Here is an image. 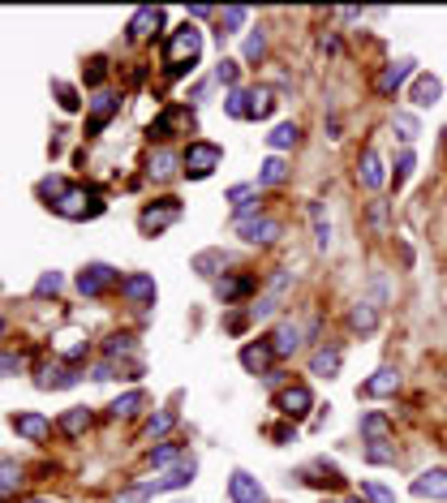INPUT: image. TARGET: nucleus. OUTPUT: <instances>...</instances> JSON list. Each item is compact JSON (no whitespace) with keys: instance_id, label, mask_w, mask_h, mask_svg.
<instances>
[{"instance_id":"obj_1","label":"nucleus","mask_w":447,"mask_h":503,"mask_svg":"<svg viewBox=\"0 0 447 503\" xmlns=\"http://www.w3.org/2000/svg\"><path fill=\"white\" fill-rule=\"evenodd\" d=\"M202 56V30L194 22L176 26L173 35H168V48H164V61H168V78H185V73H194Z\"/></svg>"},{"instance_id":"obj_2","label":"nucleus","mask_w":447,"mask_h":503,"mask_svg":"<svg viewBox=\"0 0 447 503\" xmlns=\"http://www.w3.org/2000/svg\"><path fill=\"white\" fill-rule=\"evenodd\" d=\"M293 284H297V271H293V267H275L272 280H267V288L258 293V301L246 310L249 323H267V318H275V314L284 310V301H289Z\"/></svg>"},{"instance_id":"obj_3","label":"nucleus","mask_w":447,"mask_h":503,"mask_svg":"<svg viewBox=\"0 0 447 503\" xmlns=\"http://www.w3.org/2000/svg\"><path fill=\"white\" fill-rule=\"evenodd\" d=\"M220 164H224V146L211 143V138H194V143L185 146V155H181V172L190 181H207Z\"/></svg>"},{"instance_id":"obj_4","label":"nucleus","mask_w":447,"mask_h":503,"mask_svg":"<svg viewBox=\"0 0 447 503\" xmlns=\"http://www.w3.org/2000/svg\"><path fill=\"white\" fill-rule=\"evenodd\" d=\"M275 408H280V417L284 422H305L310 417V408H319V400H314V387L310 383H289L275 392Z\"/></svg>"},{"instance_id":"obj_5","label":"nucleus","mask_w":447,"mask_h":503,"mask_svg":"<svg viewBox=\"0 0 447 503\" xmlns=\"http://www.w3.org/2000/svg\"><path fill=\"white\" fill-rule=\"evenodd\" d=\"M409 78H418V61H409V56H400L392 65H383V73L374 78V95L378 99H396L404 91V82Z\"/></svg>"},{"instance_id":"obj_6","label":"nucleus","mask_w":447,"mask_h":503,"mask_svg":"<svg viewBox=\"0 0 447 503\" xmlns=\"http://www.w3.org/2000/svg\"><path fill=\"white\" fill-rule=\"evenodd\" d=\"M272 349H275V358H293V353H301L305 349V323L301 318H275V327H272Z\"/></svg>"},{"instance_id":"obj_7","label":"nucleus","mask_w":447,"mask_h":503,"mask_svg":"<svg viewBox=\"0 0 447 503\" xmlns=\"http://www.w3.org/2000/svg\"><path fill=\"white\" fill-rule=\"evenodd\" d=\"M357 186H362V190H370V194H378V190H387V186H392V172H387L383 155H378L374 146H366V151L357 155Z\"/></svg>"},{"instance_id":"obj_8","label":"nucleus","mask_w":447,"mask_h":503,"mask_svg":"<svg viewBox=\"0 0 447 503\" xmlns=\"http://www.w3.org/2000/svg\"><path fill=\"white\" fill-rule=\"evenodd\" d=\"M176 219H181V198H159V202H150L147 211L138 216V228L147 237H159L164 228H173Z\"/></svg>"},{"instance_id":"obj_9","label":"nucleus","mask_w":447,"mask_h":503,"mask_svg":"<svg viewBox=\"0 0 447 503\" xmlns=\"http://www.w3.org/2000/svg\"><path fill=\"white\" fill-rule=\"evenodd\" d=\"M237 228V237L246 241V245H272V241L284 237V224L275 216H254V219H237L232 224Z\"/></svg>"},{"instance_id":"obj_10","label":"nucleus","mask_w":447,"mask_h":503,"mask_svg":"<svg viewBox=\"0 0 447 503\" xmlns=\"http://www.w3.org/2000/svg\"><path fill=\"white\" fill-rule=\"evenodd\" d=\"M112 284H121V271L108 263L82 267V276H77V293H82V297H103Z\"/></svg>"},{"instance_id":"obj_11","label":"nucleus","mask_w":447,"mask_h":503,"mask_svg":"<svg viewBox=\"0 0 447 503\" xmlns=\"http://www.w3.org/2000/svg\"><path fill=\"white\" fill-rule=\"evenodd\" d=\"M254 293H258V280L246 276V271H237V276L224 271L220 280H215V297H220L224 306H241V301H249Z\"/></svg>"},{"instance_id":"obj_12","label":"nucleus","mask_w":447,"mask_h":503,"mask_svg":"<svg viewBox=\"0 0 447 503\" xmlns=\"http://www.w3.org/2000/svg\"><path fill=\"white\" fill-rule=\"evenodd\" d=\"M228 499L232 503H272V495H267V486L254 478V474L232 469V474H228Z\"/></svg>"},{"instance_id":"obj_13","label":"nucleus","mask_w":447,"mask_h":503,"mask_svg":"<svg viewBox=\"0 0 447 503\" xmlns=\"http://www.w3.org/2000/svg\"><path fill=\"white\" fill-rule=\"evenodd\" d=\"M241 366H246V375H254V379H267L272 375V361H275V349L272 340H249V344H241Z\"/></svg>"},{"instance_id":"obj_14","label":"nucleus","mask_w":447,"mask_h":503,"mask_svg":"<svg viewBox=\"0 0 447 503\" xmlns=\"http://www.w3.org/2000/svg\"><path fill=\"white\" fill-rule=\"evenodd\" d=\"M409 491H413L418 499L447 503V469H443V465H435V469H422L418 478L409 482Z\"/></svg>"},{"instance_id":"obj_15","label":"nucleus","mask_w":447,"mask_h":503,"mask_svg":"<svg viewBox=\"0 0 447 503\" xmlns=\"http://www.w3.org/2000/svg\"><path fill=\"white\" fill-rule=\"evenodd\" d=\"M396 392H400V370L396 366H378L370 379L362 383L357 396H366V400H387V396H396Z\"/></svg>"},{"instance_id":"obj_16","label":"nucleus","mask_w":447,"mask_h":503,"mask_svg":"<svg viewBox=\"0 0 447 503\" xmlns=\"http://www.w3.org/2000/svg\"><path fill=\"white\" fill-rule=\"evenodd\" d=\"M228 202H232V224H237V219L263 216V211H258V186H254V181L232 186V190H228Z\"/></svg>"},{"instance_id":"obj_17","label":"nucleus","mask_w":447,"mask_h":503,"mask_svg":"<svg viewBox=\"0 0 447 503\" xmlns=\"http://www.w3.org/2000/svg\"><path fill=\"white\" fill-rule=\"evenodd\" d=\"M409 99H413V108H435L443 99V78L439 73H418L413 87H409Z\"/></svg>"},{"instance_id":"obj_18","label":"nucleus","mask_w":447,"mask_h":503,"mask_svg":"<svg viewBox=\"0 0 447 503\" xmlns=\"http://www.w3.org/2000/svg\"><path fill=\"white\" fill-rule=\"evenodd\" d=\"M340 366H345V349L340 344H319L310 353V375H319V379H336Z\"/></svg>"},{"instance_id":"obj_19","label":"nucleus","mask_w":447,"mask_h":503,"mask_svg":"<svg viewBox=\"0 0 447 503\" xmlns=\"http://www.w3.org/2000/svg\"><path fill=\"white\" fill-rule=\"evenodd\" d=\"M52 211L65 219H86V216H100L95 207H86V190H77V186H69V190L61 194L56 202H52Z\"/></svg>"},{"instance_id":"obj_20","label":"nucleus","mask_w":447,"mask_h":503,"mask_svg":"<svg viewBox=\"0 0 447 503\" xmlns=\"http://www.w3.org/2000/svg\"><path fill=\"white\" fill-rule=\"evenodd\" d=\"M117 112H121V95H117V91H95V95H91V134H100Z\"/></svg>"},{"instance_id":"obj_21","label":"nucleus","mask_w":447,"mask_h":503,"mask_svg":"<svg viewBox=\"0 0 447 503\" xmlns=\"http://www.w3.org/2000/svg\"><path fill=\"white\" fill-rule=\"evenodd\" d=\"M9 426L22 434V439H30V443H44V439L52 434V422L44 417V413H13Z\"/></svg>"},{"instance_id":"obj_22","label":"nucleus","mask_w":447,"mask_h":503,"mask_svg":"<svg viewBox=\"0 0 447 503\" xmlns=\"http://www.w3.org/2000/svg\"><path fill=\"white\" fill-rule=\"evenodd\" d=\"M121 293L134 301V306H155V276H147V271H138V276H125L121 280Z\"/></svg>"},{"instance_id":"obj_23","label":"nucleus","mask_w":447,"mask_h":503,"mask_svg":"<svg viewBox=\"0 0 447 503\" xmlns=\"http://www.w3.org/2000/svg\"><path fill=\"white\" fill-rule=\"evenodd\" d=\"M176 172H181V155H176V151L159 146V151H150L147 155V177L150 181H173Z\"/></svg>"},{"instance_id":"obj_24","label":"nucleus","mask_w":447,"mask_h":503,"mask_svg":"<svg viewBox=\"0 0 447 503\" xmlns=\"http://www.w3.org/2000/svg\"><path fill=\"white\" fill-rule=\"evenodd\" d=\"M194 474H199V460H194V456H185L176 469H168L164 478H155L150 486H155V495H159V491H185V486L194 482Z\"/></svg>"},{"instance_id":"obj_25","label":"nucleus","mask_w":447,"mask_h":503,"mask_svg":"<svg viewBox=\"0 0 447 503\" xmlns=\"http://www.w3.org/2000/svg\"><path fill=\"white\" fill-rule=\"evenodd\" d=\"M185 120L194 125V117H190L185 108H164L159 117L150 120V129H147V134H150V143H164V138H173V129H181Z\"/></svg>"},{"instance_id":"obj_26","label":"nucleus","mask_w":447,"mask_h":503,"mask_svg":"<svg viewBox=\"0 0 447 503\" xmlns=\"http://www.w3.org/2000/svg\"><path fill=\"white\" fill-rule=\"evenodd\" d=\"M289 177H293L289 160H284V155H267L263 168H258V181H254V186H258V190H272V186H284Z\"/></svg>"},{"instance_id":"obj_27","label":"nucleus","mask_w":447,"mask_h":503,"mask_svg":"<svg viewBox=\"0 0 447 503\" xmlns=\"http://www.w3.org/2000/svg\"><path fill=\"white\" fill-rule=\"evenodd\" d=\"M159 26H164V9H150L147 4V9H138V13L129 18L125 30H129V39H147V35H155Z\"/></svg>"},{"instance_id":"obj_28","label":"nucleus","mask_w":447,"mask_h":503,"mask_svg":"<svg viewBox=\"0 0 447 503\" xmlns=\"http://www.w3.org/2000/svg\"><path fill=\"white\" fill-rule=\"evenodd\" d=\"M374 327H378V306H374V301H353V306H348V332L370 335Z\"/></svg>"},{"instance_id":"obj_29","label":"nucleus","mask_w":447,"mask_h":503,"mask_svg":"<svg viewBox=\"0 0 447 503\" xmlns=\"http://www.w3.org/2000/svg\"><path fill=\"white\" fill-rule=\"evenodd\" d=\"M301 143V125L297 120H280L272 134H267V146H272V155H284V151H293Z\"/></svg>"},{"instance_id":"obj_30","label":"nucleus","mask_w":447,"mask_h":503,"mask_svg":"<svg viewBox=\"0 0 447 503\" xmlns=\"http://www.w3.org/2000/svg\"><path fill=\"white\" fill-rule=\"evenodd\" d=\"M232 263V259H228V254H224V250H199V254H194V271H199V276H207V280H220V271L224 267Z\"/></svg>"},{"instance_id":"obj_31","label":"nucleus","mask_w":447,"mask_h":503,"mask_svg":"<svg viewBox=\"0 0 447 503\" xmlns=\"http://www.w3.org/2000/svg\"><path fill=\"white\" fill-rule=\"evenodd\" d=\"M392 417L387 413H362V443H374V439H392Z\"/></svg>"},{"instance_id":"obj_32","label":"nucleus","mask_w":447,"mask_h":503,"mask_svg":"<svg viewBox=\"0 0 447 503\" xmlns=\"http://www.w3.org/2000/svg\"><path fill=\"white\" fill-rule=\"evenodd\" d=\"M249 22V9L246 4H228V9H220V30H215V39H228V35H237L241 26Z\"/></svg>"},{"instance_id":"obj_33","label":"nucleus","mask_w":447,"mask_h":503,"mask_svg":"<svg viewBox=\"0 0 447 503\" xmlns=\"http://www.w3.org/2000/svg\"><path fill=\"white\" fill-rule=\"evenodd\" d=\"M185 460V443H173V439H164L159 448H150V465L155 469H176Z\"/></svg>"},{"instance_id":"obj_34","label":"nucleus","mask_w":447,"mask_h":503,"mask_svg":"<svg viewBox=\"0 0 447 503\" xmlns=\"http://www.w3.org/2000/svg\"><path fill=\"white\" fill-rule=\"evenodd\" d=\"M272 112H275L272 87H249V120H267Z\"/></svg>"},{"instance_id":"obj_35","label":"nucleus","mask_w":447,"mask_h":503,"mask_svg":"<svg viewBox=\"0 0 447 503\" xmlns=\"http://www.w3.org/2000/svg\"><path fill=\"white\" fill-rule=\"evenodd\" d=\"M362 456H366V465H396L400 448L392 443V439H374V443H366V448H362Z\"/></svg>"},{"instance_id":"obj_36","label":"nucleus","mask_w":447,"mask_h":503,"mask_svg":"<svg viewBox=\"0 0 447 503\" xmlns=\"http://www.w3.org/2000/svg\"><path fill=\"white\" fill-rule=\"evenodd\" d=\"M142 408H147V392H142V387H134V392H125V396L112 400V413H117V417H138Z\"/></svg>"},{"instance_id":"obj_37","label":"nucleus","mask_w":447,"mask_h":503,"mask_svg":"<svg viewBox=\"0 0 447 503\" xmlns=\"http://www.w3.org/2000/svg\"><path fill=\"white\" fill-rule=\"evenodd\" d=\"M18 486H22V465L9 460V456H0V499H9Z\"/></svg>"},{"instance_id":"obj_38","label":"nucleus","mask_w":447,"mask_h":503,"mask_svg":"<svg viewBox=\"0 0 447 503\" xmlns=\"http://www.w3.org/2000/svg\"><path fill=\"white\" fill-rule=\"evenodd\" d=\"M224 112H228L232 120H249V87L224 91Z\"/></svg>"},{"instance_id":"obj_39","label":"nucleus","mask_w":447,"mask_h":503,"mask_svg":"<svg viewBox=\"0 0 447 503\" xmlns=\"http://www.w3.org/2000/svg\"><path fill=\"white\" fill-rule=\"evenodd\" d=\"M392 129H396V138L404 146H413V143H418V134H422V125H418L413 112H396V117H392Z\"/></svg>"},{"instance_id":"obj_40","label":"nucleus","mask_w":447,"mask_h":503,"mask_svg":"<svg viewBox=\"0 0 447 503\" xmlns=\"http://www.w3.org/2000/svg\"><path fill=\"white\" fill-rule=\"evenodd\" d=\"M413 168H418V151H413V146H404V151L396 155V164H392V186H396V190L409 181V177H413Z\"/></svg>"},{"instance_id":"obj_41","label":"nucleus","mask_w":447,"mask_h":503,"mask_svg":"<svg viewBox=\"0 0 447 503\" xmlns=\"http://www.w3.org/2000/svg\"><path fill=\"white\" fill-rule=\"evenodd\" d=\"M310 219H314V245L319 250H331V224L323 216V202H310Z\"/></svg>"},{"instance_id":"obj_42","label":"nucleus","mask_w":447,"mask_h":503,"mask_svg":"<svg viewBox=\"0 0 447 503\" xmlns=\"http://www.w3.org/2000/svg\"><path fill=\"white\" fill-rule=\"evenodd\" d=\"M215 82H220L224 91H237L241 87V61H228L224 56L220 65H215Z\"/></svg>"},{"instance_id":"obj_43","label":"nucleus","mask_w":447,"mask_h":503,"mask_svg":"<svg viewBox=\"0 0 447 503\" xmlns=\"http://www.w3.org/2000/svg\"><path fill=\"white\" fill-rule=\"evenodd\" d=\"M77 379H82V375H77V370H61V366H56V370H44V375H39V387H74Z\"/></svg>"},{"instance_id":"obj_44","label":"nucleus","mask_w":447,"mask_h":503,"mask_svg":"<svg viewBox=\"0 0 447 503\" xmlns=\"http://www.w3.org/2000/svg\"><path fill=\"white\" fill-rule=\"evenodd\" d=\"M362 499H366V503H400L396 491H392V486H383V482H362Z\"/></svg>"},{"instance_id":"obj_45","label":"nucleus","mask_w":447,"mask_h":503,"mask_svg":"<svg viewBox=\"0 0 447 503\" xmlns=\"http://www.w3.org/2000/svg\"><path fill=\"white\" fill-rule=\"evenodd\" d=\"M86 426H91V413H86V408H69V413H65V417H61V431L65 434H82L86 431Z\"/></svg>"},{"instance_id":"obj_46","label":"nucleus","mask_w":447,"mask_h":503,"mask_svg":"<svg viewBox=\"0 0 447 503\" xmlns=\"http://www.w3.org/2000/svg\"><path fill=\"white\" fill-rule=\"evenodd\" d=\"M103 353H108V358H129V353H138V340H134V335H112V340L103 344Z\"/></svg>"},{"instance_id":"obj_47","label":"nucleus","mask_w":447,"mask_h":503,"mask_svg":"<svg viewBox=\"0 0 447 503\" xmlns=\"http://www.w3.org/2000/svg\"><path fill=\"white\" fill-rule=\"evenodd\" d=\"M241 56H246V65H254V61H263V56H267V35H263V30H249L246 52H241Z\"/></svg>"},{"instance_id":"obj_48","label":"nucleus","mask_w":447,"mask_h":503,"mask_svg":"<svg viewBox=\"0 0 447 503\" xmlns=\"http://www.w3.org/2000/svg\"><path fill=\"white\" fill-rule=\"evenodd\" d=\"M173 426H176V413L173 408H164V413H155V417L147 422V439H159V434H168Z\"/></svg>"},{"instance_id":"obj_49","label":"nucleus","mask_w":447,"mask_h":503,"mask_svg":"<svg viewBox=\"0 0 447 503\" xmlns=\"http://www.w3.org/2000/svg\"><path fill=\"white\" fill-rule=\"evenodd\" d=\"M150 495H155V486H150V482H138V486H125V491H117V503H147Z\"/></svg>"},{"instance_id":"obj_50","label":"nucleus","mask_w":447,"mask_h":503,"mask_svg":"<svg viewBox=\"0 0 447 503\" xmlns=\"http://www.w3.org/2000/svg\"><path fill=\"white\" fill-rule=\"evenodd\" d=\"M61 284H65V276H61V271H44V276H39V284H35V297H56Z\"/></svg>"},{"instance_id":"obj_51","label":"nucleus","mask_w":447,"mask_h":503,"mask_svg":"<svg viewBox=\"0 0 447 503\" xmlns=\"http://www.w3.org/2000/svg\"><path fill=\"white\" fill-rule=\"evenodd\" d=\"M52 91H56V99H61V108H65V112H77V103H82V99H77V91L69 87V82H52Z\"/></svg>"},{"instance_id":"obj_52","label":"nucleus","mask_w":447,"mask_h":503,"mask_svg":"<svg viewBox=\"0 0 447 503\" xmlns=\"http://www.w3.org/2000/svg\"><path fill=\"white\" fill-rule=\"evenodd\" d=\"M18 370H26V353H0V379L18 375Z\"/></svg>"},{"instance_id":"obj_53","label":"nucleus","mask_w":447,"mask_h":503,"mask_svg":"<svg viewBox=\"0 0 447 503\" xmlns=\"http://www.w3.org/2000/svg\"><path fill=\"white\" fill-rule=\"evenodd\" d=\"M267 434H272L280 448H284V443H297V426H293V422H280V426H272Z\"/></svg>"},{"instance_id":"obj_54","label":"nucleus","mask_w":447,"mask_h":503,"mask_svg":"<svg viewBox=\"0 0 447 503\" xmlns=\"http://www.w3.org/2000/svg\"><path fill=\"white\" fill-rule=\"evenodd\" d=\"M65 190H69V186H65L61 177H48V181H39V194H44V198H52V202H56V198H61ZM52 202H48V207H52Z\"/></svg>"},{"instance_id":"obj_55","label":"nucleus","mask_w":447,"mask_h":503,"mask_svg":"<svg viewBox=\"0 0 447 503\" xmlns=\"http://www.w3.org/2000/svg\"><path fill=\"white\" fill-rule=\"evenodd\" d=\"M103 73H108V61H103V56H95V61H91V70H86V82H91V87H100Z\"/></svg>"},{"instance_id":"obj_56","label":"nucleus","mask_w":447,"mask_h":503,"mask_svg":"<svg viewBox=\"0 0 447 503\" xmlns=\"http://www.w3.org/2000/svg\"><path fill=\"white\" fill-rule=\"evenodd\" d=\"M190 18H194V22H207V18H220V9H211V4H190Z\"/></svg>"},{"instance_id":"obj_57","label":"nucleus","mask_w":447,"mask_h":503,"mask_svg":"<svg viewBox=\"0 0 447 503\" xmlns=\"http://www.w3.org/2000/svg\"><path fill=\"white\" fill-rule=\"evenodd\" d=\"M319 48L331 52V56H340V39H336V35H323V39H319Z\"/></svg>"},{"instance_id":"obj_58","label":"nucleus","mask_w":447,"mask_h":503,"mask_svg":"<svg viewBox=\"0 0 447 503\" xmlns=\"http://www.w3.org/2000/svg\"><path fill=\"white\" fill-rule=\"evenodd\" d=\"M91 379H100V383H108V379H117V370H112V366L103 361V366H95V375H91Z\"/></svg>"},{"instance_id":"obj_59","label":"nucleus","mask_w":447,"mask_h":503,"mask_svg":"<svg viewBox=\"0 0 447 503\" xmlns=\"http://www.w3.org/2000/svg\"><path fill=\"white\" fill-rule=\"evenodd\" d=\"M345 503H366V499H362V495H348V499Z\"/></svg>"},{"instance_id":"obj_60","label":"nucleus","mask_w":447,"mask_h":503,"mask_svg":"<svg viewBox=\"0 0 447 503\" xmlns=\"http://www.w3.org/2000/svg\"><path fill=\"white\" fill-rule=\"evenodd\" d=\"M4 332H9V323H4V318H0V340H4Z\"/></svg>"},{"instance_id":"obj_61","label":"nucleus","mask_w":447,"mask_h":503,"mask_svg":"<svg viewBox=\"0 0 447 503\" xmlns=\"http://www.w3.org/2000/svg\"><path fill=\"white\" fill-rule=\"evenodd\" d=\"M26 503H52V499H26Z\"/></svg>"}]
</instances>
